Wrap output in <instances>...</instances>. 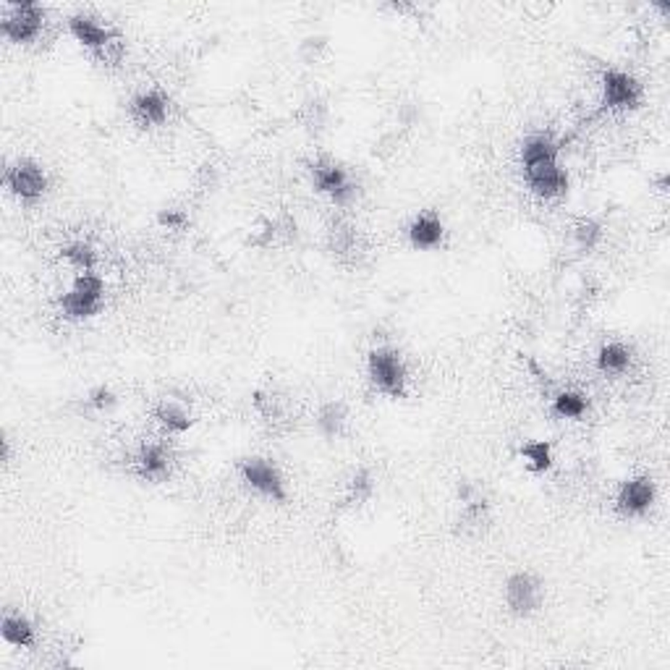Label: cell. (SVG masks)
Wrapping results in <instances>:
<instances>
[{"label": "cell", "mask_w": 670, "mask_h": 670, "mask_svg": "<svg viewBox=\"0 0 670 670\" xmlns=\"http://www.w3.org/2000/svg\"><path fill=\"white\" fill-rule=\"evenodd\" d=\"M137 472L142 479H149V482H163L168 472H171V456L168 450L157 443H149V446H142L139 456H137Z\"/></svg>", "instance_id": "obj_15"}, {"label": "cell", "mask_w": 670, "mask_h": 670, "mask_svg": "<svg viewBox=\"0 0 670 670\" xmlns=\"http://www.w3.org/2000/svg\"><path fill=\"white\" fill-rule=\"evenodd\" d=\"M327 52V37L325 34H309L298 42V58L301 63L307 66H315L323 61V55Z\"/></svg>", "instance_id": "obj_28"}, {"label": "cell", "mask_w": 670, "mask_h": 670, "mask_svg": "<svg viewBox=\"0 0 670 670\" xmlns=\"http://www.w3.org/2000/svg\"><path fill=\"white\" fill-rule=\"evenodd\" d=\"M254 409L265 422H280L286 414L283 401L273 391H254Z\"/></svg>", "instance_id": "obj_26"}, {"label": "cell", "mask_w": 670, "mask_h": 670, "mask_svg": "<svg viewBox=\"0 0 670 670\" xmlns=\"http://www.w3.org/2000/svg\"><path fill=\"white\" fill-rule=\"evenodd\" d=\"M157 223L163 225V228L178 231V228H184V223H186V215L181 210H160L157 212Z\"/></svg>", "instance_id": "obj_30"}, {"label": "cell", "mask_w": 670, "mask_h": 670, "mask_svg": "<svg viewBox=\"0 0 670 670\" xmlns=\"http://www.w3.org/2000/svg\"><path fill=\"white\" fill-rule=\"evenodd\" d=\"M628 364H631V348L623 346L618 341L602 346L599 348V354H597V367H599V373L621 374L628 370Z\"/></svg>", "instance_id": "obj_20"}, {"label": "cell", "mask_w": 670, "mask_h": 670, "mask_svg": "<svg viewBox=\"0 0 670 670\" xmlns=\"http://www.w3.org/2000/svg\"><path fill=\"white\" fill-rule=\"evenodd\" d=\"M63 260L74 268L76 275L95 273V268H98V251H95L92 244H87V241L69 244V247L63 249Z\"/></svg>", "instance_id": "obj_23"}, {"label": "cell", "mask_w": 670, "mask_h": 670, "mask_svg": "<svg viewBox=\"0 0 670 670\" xmlns=\"http://www.w3.org/2000/svg\"><path fill=\"white\" fill-rule=\"evenodd\" d=\"M0 637H3L5 645L26 649V646H34L37 628H34V623L29 621L26 616L5 613V616H3V623H0Z\"/></svg>", "instance_id": "obj_16"}, {"label": "cell", "mask_w": 670, "mask_h": 670, "mask_svg": "<svg viewBox=\"0 0 670 670\" xmlns=\"http://www.w3.org/2000/svg\"><path fill=\"white\" fill-rule=\"evenodd\" d=\"M348 181H351V175L348 171L341 165V163H335V160H330V157H320L315 165H312V186L320 192V194H335L338 189H344Z\"/></svg>", "instance_id": "obj_14"}, {"label": "cell", "mask_w": 670, "mask_h": 670, "mask_svg": "<svg viewBox=\"0 0 670 670\" xmlns=\"http://www.w3.org/2000/svg\"><path fill=\"white\" fill-rule=\"evenodd\" d=\"M398 149V137L396 134H385L377 145H374V157H391Z\"/></svg>", "instance_id": "obj_31"}, {"label": "cell", "mask_w": 670, "mask_h": 670, "mask_svg": "<svg viewBox=\"0 0 670 670\" xmlns=\"http://www.w3.org/2000/svg\"><path fill=\"white\" fill-rule=\"evenodd\" d=\"M524 175H526V184H529V189H532L534 197L558 199L569 192V174L561 168V163L526 171Z\"/></svg>", "instance_id": "obj_10"}, {"label": "cell", "mask_w": 670, "mask_h": 670, "mask_svg": "<svg viewBox=\"0 0 670 670\" xmlns=\"http://www.w3.org/2000/svg\"><path fill=\"white\" fill-rule=\"evenodd\" d=\"M87 403L99 411V414H105V411H113L116 409V403H118V396L108 388V385H98V388H92L90 391V396H87Z\"/></svg>", "instance_id": "obj_29"}, {"label": "cell", "mask_w": 670, "mask_h": 670, "mask_svg": "<svg viewBox=\"0 0 670 670\" xmlns=\"http://www.w3.org/2000/svg\"><path fill=\"white\" fill-rule=\"evenodd\" d=\"M367 374L370 382L382 393L391 398L406 396V385H409V370L406 362L401 356V351L393 346H377L370 351L367 356Z\"/></svg>", "instance_id": "obj_1"}, {"label": "cell", "mask_w": 670, "mask_h": 670, "mask_svg": "<svg viewBox=\"0 0 670 670\" xmlns=\"http://www.w3.org/2000/svg\"><path fill=\"white\" fill-rule=\"evenodd\" d=\"M558 163V142L550 134H532L522 145V165L524 174L534 168H545Z\"/></svg>", "instance_id": "obj_12"}, {"label": "cell", "mask_w": 670, "mask_h": 670, "mask_svg": "<svg viewBox=\"0 0 670 670\" xmlns=\"http://www.w3.org/2000/svg\"><path fill=\"white\" fill-rule=\"evenodd\" d=\"M552 411L561 420H581L590 411V401L579 391H561L558 396L552 398Z\"/></svg>", "instance_id": "obj_22"}, {"label": "cell", "mask_w": 670, "mask_h": 670, "mask_svg": "<svg viewBox=\"0 0 670 670\" xmlns=\"http://www.w3.org/2000/svg\"><path fill=\"white\" fill-rule=\"evenodd\" d=\"M5 189L14 197L24 199V202H34L48 192V174L42 171L40 163L34 160H16L8 171H5Z\"/></svg>", "instance_id": "obj_5"}, {"label": "cell", "mask_w": 670, "mask_h": 670, "mask_svg": "<svg viewBox=\"0 0 670 670\" xmlns=\"http://www.w3.org/2000/svg\"><path fill=\"white\" fill-rule=\"evenodd\" d=\"M298 121L304 126V131H309L312 137L323 134L325 124H327V105L323 99H307L298 110Z\"/></svg>", "instance_id": "obj_25"}, {"label": "cell", "mask_w": 670, "mask_h": 670, "mask_svg": "<svg viewBox=\"0 0 670 670\" xmlns=\"http://www.w3.org/2000/svg\"><path fill=\"white\" fill-rule=\"evenodd\" d=\"M543 602V584L537 576L519 571L505 581V605L514 616H532Z\"/></svg>", "instance_id": "obj_7"}, {"label": "cell", "mask_w": 670, "mask_h": 670, "mask_svg": "<svg viewBox=\"0 0 670 670\" xmlns=\"http://www.w3.org/2000/svg\"><path fill=\"white\" fill-rule=\"evenodd\" d=\"M168 95L160 92V90H147V92H139L137 98L131 99V118L142 128L149 126H160L168 118Z\"/></svg>", "instance_id": "obj_11"}, {"label": "cell", "mask_w": 670, "mask_h": 670, "mask_svg": "<svg viewBox=\"0 0 670 670\" xmlns=\"http://www.w3.org/2000/svg\"><path fill=\"white\" fill-rule=\"evenodd\" d=\"M374 495V477L370 469H356L346 485L348 505H364Z\"/></svg>", "instance_id": "obj_24"}, {"label": "cell", "mask_w": 670, "mask_h": 670, "mask_svg": "<svg viewBox=\"0 0 670 670\" xmlns=\"http://www.w3.org/2000/svg\"><path fill=\"white\" fill-rule=\"evenodd\" d=\"M526 469L534 474H545L552 467V446L547 440H529L519 448Z\"/></svg>", "instance_id": "obj_21"}, {"label": "cell", "mask_w": 670, "mask_h": 670, "mask_svg": "<svg viewBox=\"0 0 670 670\" xmlns=\"http://www.w3.org/2000/svg\"><path fill=\"white\" fill-rule=\"evenodd\" d=\"M348 422V409L344 401H327L317 411V429L323 432V438L333 440L344 432Z\"/></svg>", "instance_id": "obj_19"}, {"label": "cell", "mask_w": 670, "mask_h": 670, "mask_svg": "<svg viewBox=\"0 0 670 670\" xmlns=\"http://www.w3.org/2000/svg\"><path fill=\"white\" fill-rule=\"evenodd\" d=\"M655 497H657L655 482L649 477H634L621 485L618 497H616V508L623 516H642L655 505Z\"/></svg>", "instance_id": "obj_9"}, {"label": "cell", "mask_w": 670, "mask_h": 670, "mask_svg": "<svg viewBox=\"0 0 670 670\" xmlns=\"http://www.w3.org/2000/svg\"><path fill=\"white\" fill-rule=\"evenodd\" d=\"M155 420L160 422V427H163L165 432H174V435L186 432V429L194 424L192 414H189V409H186L181 401H175V398H163V401L157 403Z\"/></svg>", "instance_id": "obj_17"}, {"label": "cell", "mask_w": 670, "mask_h": 670, "mask_svg": "<svg viewBox=\"0 0 670 670\" xmlns=\"http://www.w3.org/2000/svg\"><path fill=\"white\" fill-rule=\"evenodd\" d=\"M45 26V11L42 5L37 3H3V11H0V32L5 40L11 42H32L40 37Z\"/></svg>", "instance_id": "obj_3"}, {"label": "cell", "mask_w": 670, "mask_h": 670, "mask_svg": "<svg viewBox=\"0 0 670 670\" xmlns=\"http://www.w3.org/2000/svg\"><path fill=\"white\" fill-rule=\"evenodd\" d=\"M327 249L341 260L356 257L359 254V233H356V228L344 223V221H335L327 231Z\"/></svg>", "instance_id": "obj_18"}, {"label": "cell", "mask_w": 670, "mask_h": 670, "mask_svg": "<svg viewBox=\"0 0 670 670\" xmlns=\"http://www.w3.org/2000/svg\"><path fill=\"white\" fill-rule=\"evenodd\" d=\"M63 317L90 320L105 307V280L98 273H81L74 278V286L58 298Z\"/></svg>", "instance_id": "obj_2"}, {"label": "cell", "mask_w": 670, "mask_h": 670, "mask_svg": "<svg viewBox=\"0 0 670 670\" xmlns=\"http://www.w3.org/2000/svg\"><path fill=\"white\" fill-rule=\"evenodd\" d=\"M69 32L74 34V40L81 45V48L92 50V52H99L108 45H113L116 40H121V34L113 29V26L99 24L95 16L90 14H74L69 16Z\"/></svg>", "instance_id": "obj_8"}, {"label": "cell", "mask_w": 670, "mask_h": 670, "mask_svg": "<svg viewBox=\"0 0 670 670\" xmlns=\"http://www.w3.org/2000/svg\"><path fill=\"white\" fill-rule=\"evenodd\" d=\"M443 236H446V225L435 212H422L409 225V241L414 249L440 247Z\"/></svg>", "instance_id": "obj_13"}, {"label": "cell", "mask_w": 670, "mask_h": 670, "mask_svg": "<svg viewBox=\"0 0 670 670\" xmlns=\"http://www.w3.org/2000/svg\"><path fill=\"white\" fill-rule=\"evenodd\" d=\"M599 239H602V225L592 218H581L573 225V241L581 251H592L599 244Z\"/></svg>", "instance_id": "obj_27"}, {"label": "cell", "mask_w": 670, "mask_h": 670, "mask_svg": "<svg viewBox=\"0 0 670 670\" xmlns=\"http://www.w3.org/2000/svg\"><path fill=\"white\" fill-rule=\"evenodd\" d=\"M642 84L626 71L608 69L602 74V105L608 110H634L642 102Z\"/></svg>", "instance_id": "obj_6"}, {"label": "cell", "mask_w": 670, "mask_h": 670, "mask_svg": "<svg viewBox=\"0 0 670 670\" xmlns=\"http://www.w3.org/2000/svg\"><path fill=\"white\" fill-rule=\"evenodd\" d=\"M239 472H241V479L247 482L254 493L270 497V500H275V503H286V500H288V493H286V479H283V474H280V469L275 467L273 461L260 458V456H254V458H244Z\"/></svg>", "instance_id": "obj_4"}]
</instances>
